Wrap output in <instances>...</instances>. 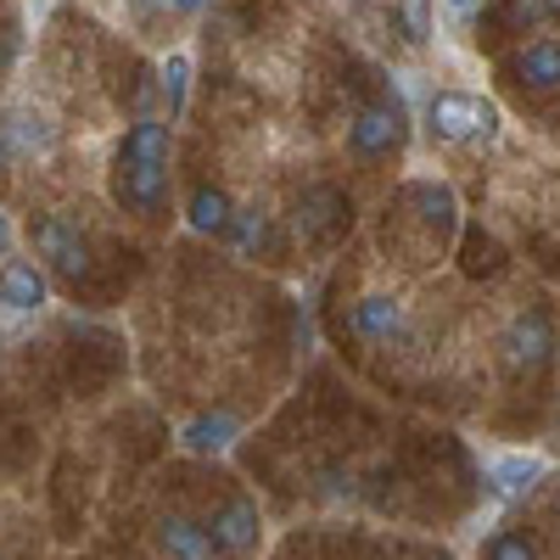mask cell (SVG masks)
<instances>
[{
  "label": "cell",
  "instance_id": "obj_9",
  "mask_svg": "<svg viewBox=\"0 0 560 560\" xmlns=\"http://www.w3.org/2000/svg\"><path fill=\"white\" fill-rule=\"evenodd\" d=\"M51 303V280H45V264L39 258H0V308L12 314H34Z\"/></svg>",
  "mask_w": 560,
  "mask_h": 560
},
{
  "label": "cell",
  "instance_id": "obj_17",
  "mask_svg": "<svg viewBox=\"0 0 560 560\" xmlns=\"http://www.w3.org/2000/svg\"><path fill=\"white\" fill-rule=\"evenodd\" d=\"M482 560H544V555H538V538H533V533H522V527H499V533L488 538Z\"/></svg>",
  "mask_w": 560,
  "mask_h": 560
},
{
  "label": "cell",
  "instance_id": "obj_15",
  "mask_svg": "<svg viewBox=\"0 0 560 560\" xmlns=\"http://www.w3.org/2000/svg\"><path fill=\"white\" fill-rule=\"evenodd\" d=\"M118 158H129V163H168V124L163 118H135L129 129H124V140H118Z\"/></svg>",
  "mask_w": 560,
  "mask_h": 560
},
{
  "label": "cell",
  "instance_id": "obj_1",
  "mask_svg": "<svg viewBox=\"0 0 560 560\" xmlns=\"http://www.w3.org/2000/svg\"><path fill=\"white\" fill-rule=\"evenodd\" d=\"M427 129L443 147H488V140H499V107L471 96V90H432Z\"/></svg>",
  "mask_w": 560,
  "mask_h": 560
},
{
  "label": "cell",
  "instance_id": "obj_13",
  "mask_svg": "<svg viewBox=\"0 0 560 560\" xmlns=\"http://www.w3.org/2000/svg\"><path fill=\"white\" fill-rule=\"evenodd\" d=\"M230 219H236V202H230L219 185H197L191 202H185V224L197 236H230Z\"/></svg>",
  "mask_w": 560,
  "mask_h": 560
},
{
  "label": "cell",
  "instance_id": "obj_4",
  "mask_svg": "<svg viewBox=\"0 0 560 560\" xmlns=\"http://www.w3.org/2000/svg\"><path fill=\"white\" fill-rule=\"evenodd\" d=\"M404 147V107L398 96H382V102H364L348 124V158L353 163H382Z\"/></svg>",
  "mask_w": 560,
  "mask_h": 560
},
{
  "label": "cell",
  "instance_id": "obj_14",
  "mask_svg": "<svg viewBox=\"0 0 560 560\" xmlns=\"http://www.w3.org/2000/svg\"><path fill=\"white\" fill-rule=\"evenodd\" d=\"M242 438V420L230 415V409H213V415H197L191 427L179 432V443L191 448V454H224L230 443Z\"/></svg>",
  "mask_w": 560,
  "mask_h": 560
},
{
  "label": "cell",
  "instance_id": "obj_2",
  "mask_svg": "<svg viewBox=\"0 0 560 560\" xmlns=\"http://www.w3.org/2000/svg\"><path fill=\"white\" fill-rule=\"evenodd\" d=\"M555 325H549V314L544 308H527V314H516L504 325V337H499V359H504V370L516 382H538L544 370L555 364Z\"/></svg>",
  "mask_w": 560,
  "mask_h": 560
},
{
  "label": "cell",
  "instance_id": "obj_10",
  "mask_svg": "<svg viewBox=\"0 0 560 560\" xmlns=\"http://www.w3.org/2000/svg\"><path fill=\"white\" fill-rule=\"evenodd\" d=\"M213 538H219V549L224 555H253L258 549V538H264V522H258V504L247 499V493H236V499H224L219 510H213Z\"/></svg>",
  "mask_w": 560,
  "mask_h": 560
},
{
  "label": "cell",
  "instance_id": "obj_7",
  "mask_svg": "<svg viewBox=\"0 0 560 560\" xmlns=\"http://www.w3.org/2000/svg\"><path fill=\"white\" fill-rule=\"evenodd\" d=\"M504 84H516L522 96H555L560 90V39H527L499 62Z\"/></svg>",
  "mask_w": 560,
  "mask_h": 560
},
{
  "label": "cell",
  "instance_id": "obj_3",
  "mask_svg": "<svg viewBox=\"0 0 560 560\" xmlns=\"http://www.w3.org/2000/svg\"><path fill=\"white\" fill-rule=\"evenodd\" d=\"M348 213H353V208H348L342 185L314 179V185H303L298 202H292V230H298L303 247H325L331 236H342V230H348Z\"/></svg>",
  "mask_w": 560,
  "mask_h": 560
},
{
  "label": "cell",
  "instance_id": "obj_20",
  "mask_svg": "<svg viewBox=\"0 0 560 560\" xmlns=\"http://www.w3.org/2000/svg\"><path fill=\"white\" fill-rule=\"evenodd\" d=\"M533 477H538V459H504V465H493V471H488L493 493H527Z\"/></svg>",
  "mask_w": 560,
  "mask_h": 560
},
{
  "label": "cell",
  "instance_id": "obj_21",
  "mask_svg": "<svg viewBox=\"0 0 560 560\" xmlns=\"http://www.w3.org/2000/svg\"><path fill=\"white\" fill-rule=\"evenodd\" d=\"M185 90H191V62L174 51V57L163 62V102H168V118L185 113Z\"/></svg>",
  "mask_w": 560,
  "mask_h": 560
},
{
  "label": "cell",
  "instance_id": "obj_16",
  "mask_svg": "<svg viewBox=\"0 0 560 560\" xmlns=\"http://www.w3.org/2000/svg\"><path fill=\"white\" fill-rule=\"evenodd\" d=\"M555 18H560L555 0H499V28L504 34H538Z\"/></svg>",
  "mask_w": 560,
  "mask_h": 560
},
{
  "label": "cell",
  "instance_id": "obj_22",
  "mask_svg": "<svg viewBox=\"0 0 560 560\" xmlns=\"http://www.w3.org/2000/svg\"><path fill=\"white\" fill-rule=\"evenodd\" d=\"M208 7H213V0H168V12H174V18H202Z\"/></svg>",
  "mask_w": 560,
  "mask_h": 560
},
{
  "label": "cell",
  "instance_id": "obj_19",
  "mask_svg": "<svg viewBox=\"0 0 560 560\" xmlns=\"http://www.w3.org/2000/svg\"><path fill=\"white\" fill-rule=\"evenodd\" d=\"M393 23L404 28L409 45H427L432 39V0H393Z\"/></svg>",
  "mask_w": 560,
  "mask_h": 560
},
{
  "label": "cell",
  "instance_id": "obj_23",
  "mask_svg": "<svg viewBox=\"0 0 560 560\" xmlns=\"http://www.w3.org/2000/svg\"><path fill=\"white\" fill-rule=\"evenodd\" d=\"M443 7H448V12H454V18H471V12H477V7H482V0H443Z\"/></svg>",
  "mask_w": 560,
  "mask_h": 560
},
{
  "label": "cell",
  "instance_id": "obj_18",
  "mask_svg": "<svg viewBox=\"0 0 560 560\" xmlns=\"http://www.w3.org/2000/svg\"><path fill=\"white\" fill-rule=\"evenodd\" d=\"M236 253H258L269 242V219L258 208H236V219H230V236H224Z\"/></svg>",
  "mask_w": 560,
  "mask_h": 560
},
{
  "label": "cell",
  "instance_id": "obj_8",
  "mask_svg": "<svg viewBox=\"0 0 560 560\" xmlns=\"http://www.w3.org/2000/svg\"><path fill=\"white\" fill-rule=\"evenodd\" d=\"M348 331L364 337V342H393V337L409 331V303L393 298V292H364L348 308Z\"/></svg>",
  "mask_w": 560,
  "mask_h": 560
},
{
  "label": "cell",
  "instance_id": "obj_25",
  "mask_svg": "<svg viewBox=\"0 0 560 560\" xmlns=\"http://www.w3.org/2000/svg\"><path fill=\"white\" fill-rule=\"evenodd\" d=\"M555 12H560V0H555Z\"/></svg>",
  "mask_w": 560,
  "mask_h": 560
},
{
  "label": "cell",
  "instance_id": "obj_12",
  "mask_svg": "<svg viewBox=\"0 0 560 560\" xmlns=\"http://www.w3.org/2000/svg\"><path fill=\"white\" fill-rule=\"evenodd\" d=\"M158 544H163L168 560H219L224 555L219 538H213V527L208 522H191V516H163Z\"/></svg>",
  "mask_w": 560,
  "mask_h": 560
},
{
  "label": "cell",
  "instance_id": "obj_5",
  "mask_svg": "<svg viewBox=\"0 0 560 560\" xmlns=\"http://www.w3.org/2000/svg\"><path fill=\"white\" fill-rule=\"evenodd\" d=\"M34 258L45 264V275H57V280H84V275H90V247H84V236H79L68 219H57V213L34 219Z\"/></svg>",
  "mask_w": 560,
  "mask_h": 560
},
{
  "label": "cell",
  "instance_id": "obj_6",
  "mask_svg": "<svg viewBox=\"0 0 560 560\" xmlns=\"http://www.w3.org/2000/svg\"><path fill=\"white\" fill-rule=\"evenodd\" d=\"M113 202H118L124 213H140V219L163 213V202H168V163H129V158H113Z\"/></svg>",
  "mask_w": 560,
  "mask_h": 560
},
{
  "label": "cell",
  "instance_id": "obj_24",
  "mask_svg": "<svg viewBox=\"0 0 560 560\" xmlns=\"http://www.w3.org/2000/svg\"><path fill=\"white\" fill-rule=\"evenodd\" d=\"M7 253H12V219L0 213V258H7Z\"/></svg>",
  "mask_w": 560,
  "mask_h": 560
},
{
  "label": "cell",
  "instance_id": "obj_11",
  "mask_svg": "<svg viewBox=\"0 0 560 560\" xmlns=\"http://www.w3.org/2000/svg\"><path fill=\"white\" fill-rule=\"evenodd\" d=\"M0 140H7L12 158H34V152L57 147V124L34 107H12V113H0Z\"/></svg>",
  "mask_w": 560,
  "mask_h": 560
}]
</instances>
